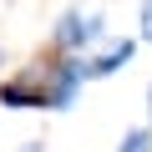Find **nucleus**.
<instances>
[{
  "label": "nucleus",
  "mask_w": 152,
  "mask_h": 152,
  "mask_svg": "<svg viewBox=\"0 0 152 152\" xmlns=\"http://www.w3.org/2000/svg\"><path fill=\"white\" fill-rule=\"evenodd\" d=\"M91 81V66L86 56H66L56 51L51 61L41 66H26L20 76H10V81H0V107H46V112H66L76 107V91H81Z\"/></svg>",
  "instance_id": "nucleus-1"
},
{
  "label": "nucleus",
  "mask_w": 152,
  "mask_h": 152,
  "mask_svg": "<svg viewBox=\"0 0 152 152\" xmlns=\"http://www.w3.org/2000/svg\"><path fill=\"white\" fill-rule=\"evenodd\" d=\"M102 36H107V20L96 10H61L56 26H51V46L66 51V56H86Z\"/></svg>",
  "instance_id": "nucleus-2"
},
{
  "label": "nucleus",
  "mask_w": 152,
  "mask_h": 152,
  "mask_svg": "<svg viewBox=\"0 0 152 152\" xmlns=\"http://www.w3.org/2000/svg\"><path fill=\"white\" fill-rule=\"evenodd\" d=\"M132 56H137V41H132V36H122V41H107L96 56H86V66H91V81H96V76H112V71H122Z\"/></svg>",
  "instance_id": "nucleus-3"
},
{
  "label": "nucleus",
  "mask_w": 152,
  "mask_h": 152,
  "mask_svg": "<svg viewBox=\"0 0 152 152\" xmlns=\"http://www.w3.org/2000/svg\"><path fill=\"white\" fill-rule=\"evenodd\" d=\"M117 152H152V122H147V127H132V132H122Z\"/></svg>",
  "instance_id": "nucleus-4"
},
{
  "label": "nucleus",
  "mask_w": 152,
  "mask_h": 152,
  "mask_svg": "<svg viewBox=\"0 0 152 152\" xmlns=\"http://www.w3.org/2000/svg\"><path fill=\"white\" fill-rule=\"evenodd\" d=\"M137 36L152 41V0H142V5H137Z\"/></svg>",
  "instance_id": "nucleus-5"
},
{
  "label": "nucleus",
  "mask_w": 152,
  "mask_h": 152,
  "mask_svg": "<svg viewBox=\"0 0 152 152\" xmlns=\"http://www.w3.org/2000/svg\"><path fill=\"white\" fill-rule=\"evenodd\" d=\"M147 122H152V86H147Z\"/></svg>",
  "instance_id": "nucleus-6"
},
{
  "label": "nucleus",
  "mask_w": 152,
  "mask_h": 152,
  "mask_svg": "<svg viewBox=\"0 0 152 152\" xmlns=\"http://www.w3.org/2000/svg\"><path fill=\"white\" fill-rule=\"evenodd\" d=\"M0 61H5V51H0Z\"/></svg>",
  "instance_id": "nucleus-7"
}]
</instances>
